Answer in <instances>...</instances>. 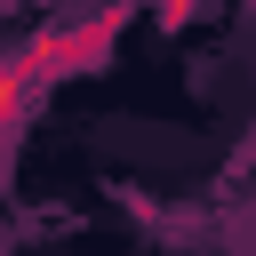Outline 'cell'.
Wrapping results in <instances>:
<instances>
[{"label":"cell","instance_id":"6da1fadb","mask_svg":"<svg viewBox=\"0 0 256 256\" xmlns=\"http://www.w3.org/2000/svg\"><path fill=\"white\" fill-rule=\"evenodd\" d=\"M96 32H104V24H96ZM80 40H88V32H72V24H56V32H40L32 48H16V56H0V136H8V120H16L24 104H32V88H40L48 72H56V56H72Z\"/></svg>","mask_w":256,"mask_h":256}]
</instances>
